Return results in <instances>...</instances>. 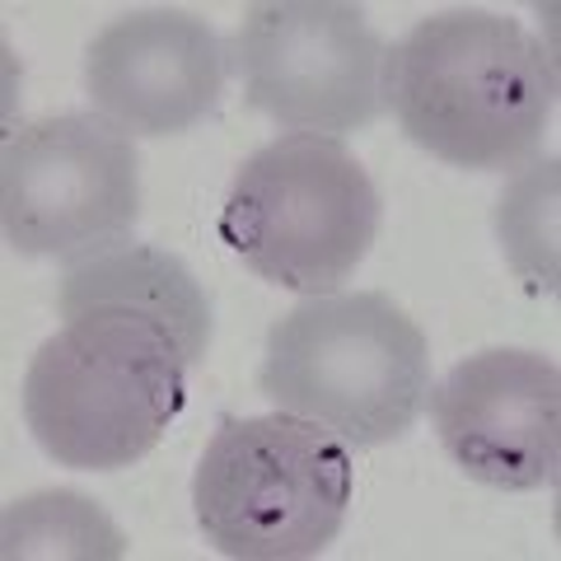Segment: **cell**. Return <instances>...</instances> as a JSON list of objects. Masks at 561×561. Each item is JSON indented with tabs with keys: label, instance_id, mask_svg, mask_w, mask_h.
<instances>
[{
	"label": "cell",
	"instance_id": "52a82bcc",
	"mask_svg": "<svg viewBox=\"0 0 561 561\" xmlns=\"http://www.w3.org/2000/svg\"><path fill=\"white\" fill-rule=\"evenodd\" d=\"M383 51L346 0H257L234 33L249 108L309 136L360 131L383 113Z\"/></svg>",
	"mask_w": 561,
	"mask_h": 561
},
{
	"label": "cell",
	"instance_id": "ba28073f",
	"mask_svg": "<svg viewBox=\"0 0 561 561\" xmlns=\"http://www.w3.org/2000/svg\"><path fill=\"white\" fill-rule=\"evenodd\" d=\"M435 435L472 482L496 491L557 486L561 370L548 351L491 346L431 389Z\"/></svg>",
	"mask_w": 561,
	"mask_h": 561
},
{
	"label": "cell",
	"instance_id": "6da1fadb",
	"mask_svg": "<svg viewBox=\"0 0 561 561\" xmlns=\"http://www.w3.org/2000/svg\"><path fill=\"white\" fill-rule=\"evenodd\" d=\"M383 108L402 136L468 173L519 169L557 108L552 57L519 20L454 5L383 51Z\"/></svg>",
	"mask_w": 561,
	"mask_h": 561
},
{
	"label": "cell",
	"instance_id": "8992f818",
	"mask_svg": "<svg viewBox=\"0 0 561 561\" xmlns=\"http://www.w3.org/2000/svg\"><path fill=\"white\" fill-rule=\"evenodd\" d=\"M140 220V160L99 113L14 131L0 160V230L24 257H84L127 243Z\"/></svg>",
	"mask_w": 561,
	"mask_h": 561
},
{
	"label": "cell",
	"instance_id": "8fae6325",
	"mask_svg": "<svg viewBox=\"0 0 561 561\" xmlns=\"http://www.w3.org/2000/svg\"><path fill=\"white\" fill-rule=\"evenodd\" d=\"M51 538H66L70 557H122V534L84 496L47 491L5 511V557H51Z\"/></svg>",
	"mask_w": 561,
	"mask_h": 561
},
{
	"label": "cell",
	"instance_id": "9c48e42d",
	"mask_svg": "<svg viewBox=\"0 0 561 561\" xmlns=\"http://www.w3.org/2000/svg\"><path fill=\"white\" fill-rule=\"evenodd\" d=\"M225 47L202 14L179 5L127 10L84 47V94L127 136H183L220 108Z\"/></svg>",
	"mask_w": 561,
	"mask_h": 561
},
{
	"label": "cell",
	"instance_id": "5b68a950",
	"mask_svg": "<svg viewBox=\"0 0 561 561\" xmlns=\"http://www.w3.org/2000/svg\"><path fill=\"white\" fill-rule=\"evenodd\" d=\"M379 220V187L337 136L286 131L230 179L220 239L280 290L337 295L370 257Z\"/></svg>",
	"mask_w": 561,
	"mask_h": 561
},
{
	"label": "cell",
	"instance_id": "7a4b0ae2",
	"mask_svg": "<svg viewBox=\"0 0 561 561\" xmlns=\"http://www.w3.org/2000/svg\"><path fill=\"white\" fill-rule=\"evenodd\" d=\"M257 389L342 445L402 440L431 398V342L383 290L305 295L267 328Z\"/></svg>",
	"mask_w": 561,
	"mask_h": 561
},
{
	"label": "cell",
	"instance_id": "7c38bea8",
	"mask_svg": "<svg viewBox=\"0 0 561 561\" xmlns=\"http://www.w3.org/2000/svg\"><path fill=\"white\" fill-rule=\"evenodd\" d=\"M501 243L534 290H557V160L534 164V173L501 197Z\"/></svg>",
	"mask_w": 561,
	"mask_h": 561
},
{
	"label": "cell",
	"instance_id": "3957f363",
	"mask_svg": "<svg viewBox=\"0 0 561 561\" xmlns=\"http://www.w3.org/2000/svg\"><path fill=\"white\" fill-rule=\"evenodd\" d=\"M187 402V365L164 328L131 313H84L33 351L28 435L51 463L117 472L164 440Z\"/></svg>",
	"mask_w": 561,
	"mask_h": 561
},
{
	"label": "cell",
	"instance_id": "277c9868",
	"mask_svg": "<svg viewBox=\"0 0 561 561\" xmlns=\"http://www.w3.org/2000/svg\"><path fill=\"white\" fill-rule=\"evenodd\" d=\"M356 468L319 421L225 416L192 478L202 538L234 561H305L337 542Z\"/></svg>",
	"mask_w": 561,
	"mask_h": 561
},
{
	"label": "cell",
	"instance_id": "30bf717a",
	"mask_svg": "<svg viewBox=\"0 0 561 561\" xmlns=\"http://www.w3.org/2000/svg\"><path fill=\"white\" fill-rule=\"evenodd\" d=\"M84 313H131L164 328L187 370H197L210 351V295L192 267L154 243H113V249L70 257L57 276V319Z\"/></svg>",
	"mask_w": 561,
	"mask_h": 561
}]
</instances>
